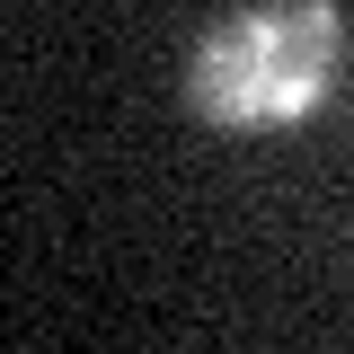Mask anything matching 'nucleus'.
<instances>
[{"label":"nucleus","instance_id":"nucleus-1","mask_svg":"<svg viewBox=\"0 0 354 354\" xmlns=\"http://www.w3.org/2000/svg\"><path fill=\"white\" fill-rule=\"evenodd\" d=\"M346 80L337 0H248L186 62V106L221 133H283L319 115Z\"/></svg>","mask_w":354,"mask_h":354}]
</instances>
